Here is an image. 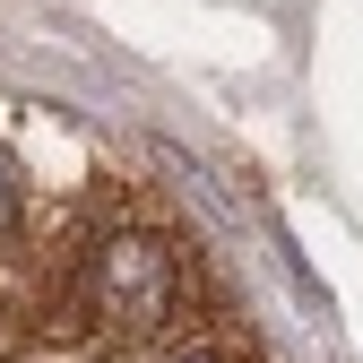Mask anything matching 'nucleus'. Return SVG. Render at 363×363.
<instances>
[{"instance_id":"1","label":"nucleus","mask_w":363,"mask_h":363,"mask_svg":"<svg viewBox=\"0 0 363 363\" xmlns=\"http://www.w3.org/2000/svg\"><path fill=\"white\" fill-rule=\"evenodd\" d=\"M86 311H96L104 337H173L182 329V259L156 242V234H104L86 251Z\"/></svg>"},{"instance_id":"2","label":"nucleus","mask_w":363,"mask_h":363,"mask_svg":"<svg viewBox=\"0 0 363 363\" xmlns=\"http://www.w3.org/2000/svg\"><path fill=\"white\" fill-rule=\"evenodd\" d=\"M18 199H26V191H18V164H9V147H0V234L18 225Z\"/></svg>"}]
</instances>
